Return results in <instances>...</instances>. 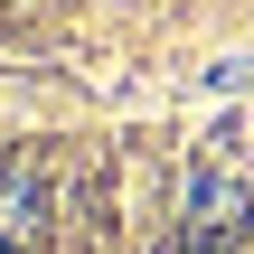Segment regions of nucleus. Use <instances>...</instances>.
<instances>
[{"instance_id": "obj_1", "label": "nucleus", "mask_w": 254, "mask_h": 254, "mask_svg": "<svg viewBox=\"0 0 254 254\" xmlns=\"http://www.w3.org/2000/svg\"><path fill=\"white\" fill-rule=\"evenodd\" d=\"M38 236V179L28 170H0V245Z\"/></svg>"}]
</instances>
